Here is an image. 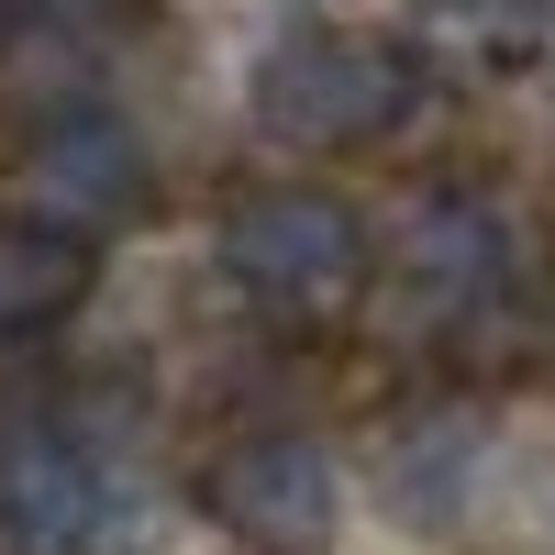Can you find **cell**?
<instances>
[{
	"label": "cell",
	"mask_w": 555,
	"mask_h": 555,
	"mask_svg": "<svg viewBox=\"0 0 555 555\" xmlns=\"http://www.w3.org/2000/svg\"><path fill=\"white\" fill-rule=\"evenodd\" d=\"M423 112V56L366 23H300L256 56V133L300 156H366Z\"/></svg>",
	"instance_id": "obj_2"
},
{
	"label": "cell",
	"mask_w": 555,
	"mask_h": 555,
	"mask_svg": "<svg viewBox=\"0 0 555 555\" xmlns=\"http://www.w3.org/2000/svg\"><path fill=\"white\" fill-rule=\"evenodd\" d=\"M478 455H489V411L478 400H434V411H411V423L378 444V500L400 522H455L467 512V489H478Z\"/></svg>",
	"instance_id": "obj_7"
},
{
	"label": "cell",
	"mask_w": 555,
	"mask_h": 555,
	"mask_svg": "<svg viewBox=\"0 0 555 555\" xmlns=\"http://www.w3.org/2000/svg\"><path fill=\"white\" fill-rule=\"evenodd\" d=\"M89 289H101V245L89 234L0 211V345H34V334H56V322H78Z\"/></svg>",
	"instance_id": "obj_8"
},
{
	"label": "cell",
	"mask_w": 555,
	"mask_h": 555,
	"mask_svg": "<svg viewBox=\"0 0 555 555\" xmlns=\"http://www.w3.org/2000/svg\"><path fill=\"white\" fill-rule=\"evenodd\" d=\"M12 178H23L34 222H67V234H89V245H112L122 222H145V201H156V156H145V133H133L112 101L34 122Z\"/></svg>",
	"instance_id": "obj_5"
},
{
	"label": "cell",
	"mask_w": 555,
	"mask_h": 555,
	"mask_svg": "<svg viewBox=\"0 0 555 555\" xmlns=\"http://www.w3.org/2000/svg\"><path fill=\"white\" fill-rule=\"evenodd\" d=\"M12 23H23V0H0V34H12Z\"/></svg>",
	"instance_id": "obj_10"
},
{
	"label": "cell",
	"mask_w": 555,
	"mask_h": 555,
	"mask_svg": "<svg viewBox=\"0 0 555 555\" xmlns=\"http://www.w3.org/2000/svg\"><path fill=\"white\" fill-rule=\"evenodd\" d=\"M112 512L101 444L44 389H0V555H89Z\"/></svg>",
	"instance_id": "obj_4"
},
{
	"label": "cell",
	"mask_w": 555,
	"mask_h": 555,
	"mask_svg": "<svg viewBox=\"0 0 555 555\" xmlns=\"http://www.w3.org/2000/svg\"><path fill=\"white\" fill-rule=\"evenodd\" d=\"M389 267H400V289H411L423 322H478V311L500 300V278H512V234H500L489 201L434 190V201H411Z\"/></svg>",
	"instance_id": "obj_6"
},
{
	"label": "cell",
	"mask_w": 555,
	"mask_h": 555,
	"mask_svg": "<svg viewBox=\"0 0 555 555\" xmlns=\"http://www.w3.org/2000/svg\"><path fill=\"white\" fill-rule=\"evenodd\" d=\"M190 500L245 555H322L334 522H345V467H334V444L300 434V423H245V434H222L190 467Z\"/></svg>",
	"instance_id": "obj_3"
},
{
	"label": "cell",
	"mask_w": 555,
	"mask_h": 555,
	"mask_svg": "<svg viewBox=\"0 0 555 555\" xmlns=\"http://www.w3.org/2000/svg\"><path fill=\"white\" fill-rule=\"evenodd\" d=\"M23 12H34V23H67V34H89V23H122L133 0H23Z\"/></svg>",
	"instance_id": "obj_9"
},
{
	"label": "cell",
	"mask_w": 555,
	"mask_h": 555,
	"mask_svg": "<svg viewBox=\"0 0 555 555\" xmlns=\"http://www.w3.org/2000/svg\"><path fill=\"white\" fill-rule=\"evenodd\" d=\"M211 256H222V278H234V300H256L267 322H289V334L345 322L366 300V278H378V234L356 222V201L300 190V178L245 190L234 211H222Z\"/></svg>",
	"instance_id": "obj_1"
}]
</instances>
